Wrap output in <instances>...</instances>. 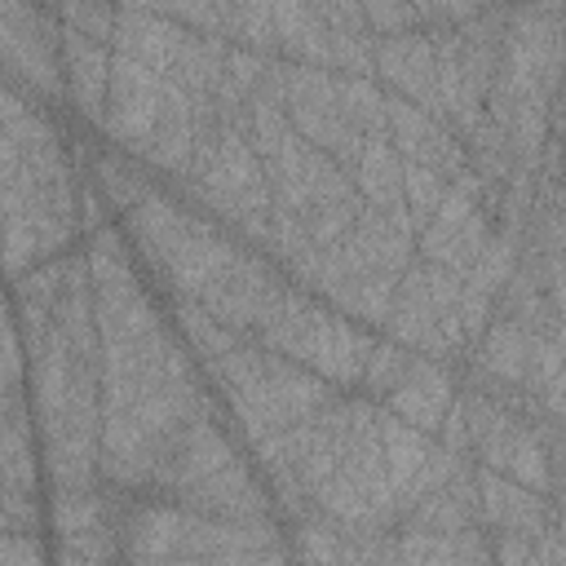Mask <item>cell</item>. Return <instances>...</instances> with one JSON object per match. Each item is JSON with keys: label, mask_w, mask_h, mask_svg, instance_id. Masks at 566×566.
I'll return each mask as SVG.
<instances>
[{"label": "cell", "mask_w": 566, "mask_h": 566, "mask_svg": "<svg viewBox=\"0 0 566 566\" xmlns=\"http://www.w3.org/2000/svg\"><path fill=\"white\" fill-rule=\"evenodd\" d=\"M407 371H411V358L398 349V340H380V345H371V354H367L363 380L376 385V389H398Z\"/></svg>", "instance_id": "15"}, {"label": "cell", "mask_w": 566, "mask_h": 566, "mask_svg": "<svg viewBox=\"0 0 566 566\" xmlns=\"http://www.w3.org/2000/svg\"><path fill=\"white\" fill-rule=\"evenodd\" d=\"M62 18L71 31H84L88 40L106 44V40H115L119 13H111V0H62Z\"/></svg>", "instance_id": "14"}, {"label": "cell", "mask_w": 566, "mask_h": 566, "mask_svg": "<svg viewBox=\"0 0 566 566\" xmlns=\"http://www.w3.org/2000/svg\"><path fill=\"white\" fill-rule=\"evenodd\" d=\"M420 18L433 13V18H451V22H469L482 13V0H416Z\"/></svg>", "instance_id": "17"}, {"label": "cell", "mask_w": 566, "mask_h": 566, "mask_svg": "<svg viewBox=\"0 0 566 566\" xmlns=\"http://www.w3.org/2000/svg\"><path fill=\"white\" fill-rule=\"evenodd\" d=\"M504 469L513 473V482H522L531 491H548V460L526 429H513L509 451H504Z\"/></svg>", "instance_id": "13"}, {"label": "cell", "mask_w": 566, "mask_h": 566, "mask_svg": "<svg viewBox=\"0 0 566 566\" xmlns=\"http://www.w3.org/2000/svg\"><path fill=\"white\" fill-rule=\"evenodd\" d=\"M451 376L447 371H438L433 363H424V358H411V371L402 376V385L398 389H389V407H394V416H402L407 424H416V429H424V433H433L438 424H442V416L451 411Z\"/></svg>", "instance_id": "5"}, {"label": "cell", "mask_w": 566, "mask_h": 566, "mask_svg": "<svg viewBox=\"0 0 566 566\" xmlns=\"http://www.w3.org/2000/svg\"><path fill=\"white\" fill-rule=\"evenodd\" d=\"M482 363L495 371V380H526L531 367V327L517 318H504L482 332Z\"/></svg>", "instance_id": "10"}, {"label": "cell", "mask_w": 566, "mask_h": 566, "mask_svg": "<svg viewBox=\"0 0 566 566\" xmlns=\"http://www.w3.org/2000/svg\"><path fill=\"white\" fill-rule=\"evenodd\" d=\"M376 71L398 88V97L438 111V53L429 35L398 31L376 44Z\"/></svg>", "instance_id": "2"}, {"label": "cell", "mask_w": 566, "mask_h": 566, "mask_svg": "<svg viewBox=\"0 0 566 566\" xmlns=\"http://www.w3.org/2000/svg\"><path fill=\"white\" fill-rule=\"evenodd\" d=\"M354 186L367 195L371 208L389 212V208H402V159L389 142V133H376L367 137L358 164H354Z\"/></svg>", "instance_id": "7"}, {"label": "cell", "mask_w": 566, "mask_h": 566, "mask_svg": "<svg viewBox=\"0 0 566 566\" xmlns=\"http://www.w3.org/2000/svg\"><path fill=\"white\" fill-rule=\"evenodd\" d=\"M380 447H385V473H389L394 495H402V491H407V482H411V478L429 464V455H433V447H429L424 429L407 424L402 416H398V420H389V411L380 416Z\"/></svg>", "instance_id": "9"}, {"label": "cell", "mask_w": 566, "mask_h": 566, "mask_svg": "<svg viewBox=\"0 0 566 566\" xmlns=\"http://www.w3.org/2000/svg\"><path fill=\"white\" fill-rule=\"evenodd\" d=\"M358 4H363V18L371 22V31H380V35H398L420 22L416 0H358Z\"/></svg>", "instance_id": "16"}, {"label": "cell", "mask_w": 566, "mask_h": 566, "mask_svg": "<svg viewBox=\"0 0 566 566\" xmlns=\"http://www.w3.org/2000/svg\"><path fill=\"white\" fill-rule=\"evenodd\" d=\"M4 53H9V71L27 75L40 93H62L49 31L22 0H4Z\"/></svg>", "instance_id": "3"}, {"label": "cell", "mask_w": 566, "mask_h": 566, "mask_svg": "<svg viewBox=\"0 0 566 566\" xmlns=\"http://www.w3.org/2000/svg\"><path fill=\"white\" fill-rule=\"evenodd\" d=\"M442 195H447V181H442V172H438L433 164H424V159H402V203L416 212L420 226L438 212Z\"/></svg>", "instance_id": "12"}, {"label": "cell", "mask_w": 566, "mask_h": 566, "mask_svg": "<svg viewBox=\"0 0 566 566\" xmlns=\"http://www.w3.org/2000/svg\"><path fill=\"white\" fill-rule=\"evenodd\" d=\"M336 102L349 124H358L367 137L389 133V97L367 75H336Z\"/></svg>", "instance_id": "11"}, {"label": "cell", "mask_w": 566, "mask_h": 566, "mask_svg": "<svg viewBox=\"0 0 566 566\" xmlns=\"http://www.w3.org/2000/svg\"><path fill=\"white\" fill-rule=\"evenodd\" d=\"M62 49H66V66H71L66 75H71V93H75V102H80L93 119H106V115H102V102H106V93H111L106 44H97V40H88L84 31H71V27H66Z\"/></svg>", "instance_id": "6"}, {"label": "cell", "mask_w": 566, "mask_h": 566, "mask_svg": "<svg viewBox=\"0 0 566 566\" xmlns=\"http://www.w3.org/2000/svg\"><path fill=\"white\" fill-rule=\"evenodd\" d=\"M544 394H548V411H553V416L566 424V363H562V371H557V376L544 385Z\"/></svg>", "instance_id": "18"}, {"label": "cell", "mask_w": 566, "mask_h": 566, "mask_svg": "<svg viewBox=\"0 0 566 566\" xmlns=\"http://www.w3.org/2000/svg\"><path fill=\"white\" fill-rule=\"evenodd\" d=\"M164 115V71L146 66L133 53H115L111 62V111L102 128L119 137L128 150H146L150 133Z\"/></svg>", "instance_id": "1"}, {"label": "cell", "mask_w": 566, "mask_h": 566, "mask_svg": "<svg viewBox=\"0 0 566 566\" xmlns=\"http://www.w3.org/2000/svg\"><path fill=\"white\" fill-rule=\"evenodd\" d=\"M115 44H119V53H133L146 66H155V71L168 75L177 66V57H181L186 31L172 18L155 13V9H124L115 18Z\"/></svg>", "instance_id": "4"}, {"label": "cell", "mask_w": 566, "mask_h": 566, "mask_svg": "<svg viewBox=\"0 0 566 566\" xmlns=\"http://www.w3.org/2000/svg\"><path fill=\"white\" fill-rule=\"evenodd\" d=\"M226 464H234V455H230L226 438H221L208 420H195V424L181 433V442H177L172 482L186 491V486H195V482H208V478H212V473H221Z\"/></svg>", "instance_id": "8"}]
</instances>
